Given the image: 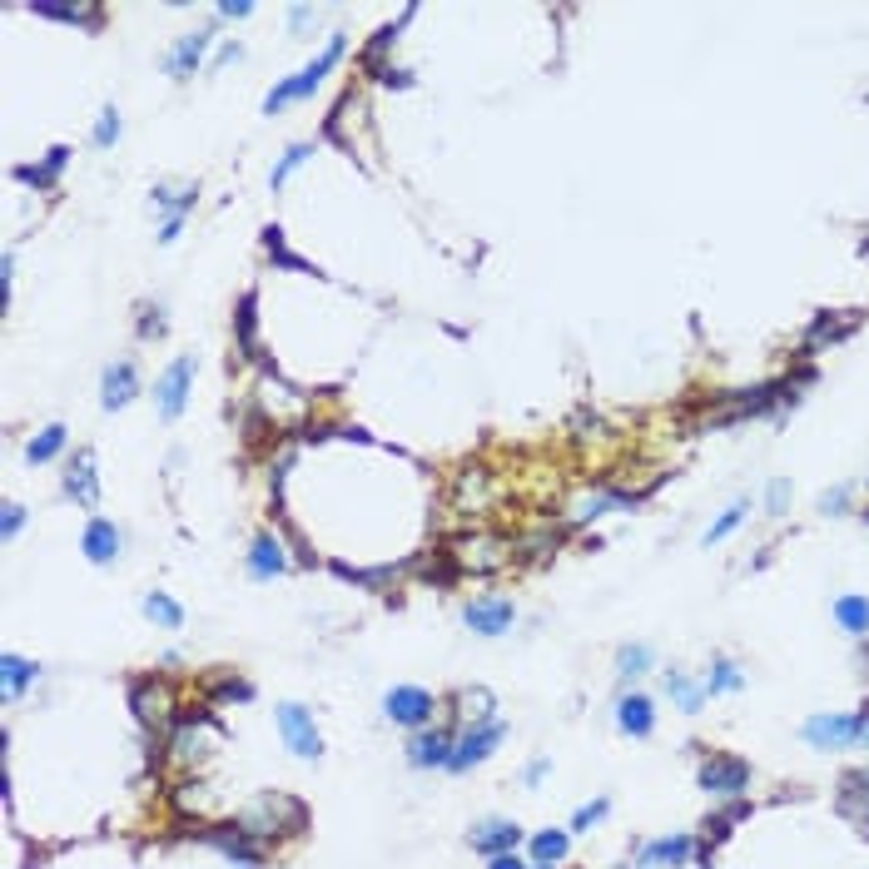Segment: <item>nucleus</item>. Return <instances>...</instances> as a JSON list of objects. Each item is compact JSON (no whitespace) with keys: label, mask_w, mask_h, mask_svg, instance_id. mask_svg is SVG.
<instances>
[{"label":"nucleus","mask_w":869,"mask_h":869,"mask_svg":"<svg viewBox=\"0 0 869 869\" xmlns=\"http://www.w3.org/2000/svg\"><path fill=\"white\" fill-rule=\"evenodd\" d=\"M65 164H70V149L55 145L45 159H40V164H20V169H15V179H20V184H35V189H55V179H60V169H65Z\"/></svg>","instance_id":"18"},{"label":"nucleus","mask_w":869,"mask_h":869,"mask_svg":"<svg viewBox=\"0 0 869 869\" xmlns=\"http://www.w3.org/2000/svg\"><path fill=\"white\" fill-rule=\"evenodd\" d=\"M701 785H706L711 795H740V790L750 785V765L735 760V755H711V760L701 765Z\"/></svg>","instance_id":"9"},{"label":"nucleus","mask_w":869,"mask_h":869,"mask_svg":"<svg viewBox=\"0 0 869 869\" xmlns=\"http://www.w3.org/2000/svg\"><path fill=\"white\" fill-rule=\"evenodd\" d=\"M805 740L820 745V750H840V745L869 740V711H860V716H815V721H805Z\"/></svg>","instance_id":"4"},{"label":"nucleus","mask_w":869,"mask_h":869,"mask_svg":"<svg viewBox=\"0 0 869 869\" xmlns=\"http://www.w3.org/2000/svg\"><path fill=\"white\" fill-rule=\"evenodd\" d=\"M189 383H194V358H174V363L164 368V378L154 383V408H159V418H179V413H184Z\"/></svg>","instance_id":"5"},{"label":"nucleus","mask_w":869,"mask_h":869,"mask_svg":"<svg viewBox=\"0 0 869 869\" xmlns=\"http://www.w3.org/2000/svg\"><path fill=\"white\" fill-rule=\"evenodd\" d=\"M408 760H413L418 770L447 765V760H452V735H447V730H423V735H413V740H408Z\"/></svg>","instance_id":"16"},{"label":"nucleus","mask_w":869,"mask_h":869,"mask_svg":"<svg viewBox=\"0 0 869 869\" xmlns=\"http://www.w3.org/2000/svg\"><path fill=\"white\" fill-rule=\"evenodd\" d=\"M765 497H770V512L780 517V512H785V502H790V482H770V492H765Z\"/></svg>","instance_id":"41"},{"label":"nucleus","mask_w":869,"mask_h":869,"mask_svg":"<svg viewBox=\"0 0 869 869\" xmlns=\"http://www.w3.org/2000/svg\"><path fill=\"white\" fill-rule=\"evenodd\" d=\"M512 601L507 596H482V601H472L467 611H462V621L477 631V636H502L507 626H512Z\"/></svg>","instance_id":"11"},{"label":"nucleus","mask_w":869,"mask_h":869,"mask_svg":"<svg viewBox=\"0 0 869 869\" xmlns=\"http://www.w3.org/2000/svg\"><path fill=\"white\" fill-rule=\"evenodd\" d=\"M537 869H547V865H537Z\"/></svg>","instance_id":"49"},{"label":"nucleus","mask_w":869,"mask_h":869,"mask_svg":"<svg viewBox=\"0 0 869 869\" xmlns=\"http://www.w3.org/2000/svg\"><path fill=\"white\" fill-rule=\"evenodd\" d=\"M264 249H269V259H274L279 269H298V274H308V264H303L298 254H289V244H284V229H279V224H269V229H264Z\"/></svg>","instance_id":"28"},{"label":"nucleus","mask_w":869,"mask_h":869,"mask_svg":"<svg viewBox=\"0 0 869 869\" xmlns=\"http://www.w3.org/2000/svg\"><path fill=\"white\" fill-rule=\"evenodd\" d=\"M740 517H745V507L735 502V507H730V512H725V517H721V522H716V527L706 532V542H725V537H730V532L740 527Z\"/></svg>","instance_id":"39"},{"label":"nucleus","mask_w":869,"mask_h":869,"mask_svg":"<svg viewBox=\"0 0 869 869\" xmlns=\"http://www.w3.org/2000/svg\"><path fill=\"white\" fill-rule=\"evenodd\" d=\"M696 855V840L691 835H671V840H656V845H646V855H641V865L656 869V865H686Z\"/></svg>","instance_id":"20"},{"label":"nucleus","mask_w":869,"mask_h":869,"mask_svg":"<svg viewBox=\"0 0 869 869\" xmlns=\"http://www.w3.org/2000/svg\"><path fill=\"white\" fill-rule=\"evenodd\" d=\"M825 512H835V507H845V487H835V492H825V502H820Z\"/></svg>","instance_id":"45"},{"label":"nucleus","mask_w":869,"mask_h":869,"mask_svg":"<svg viewBox=\"0 0 869 869\" xmlns=\"http://www.w3.org/2000/svg\"><path fill=\"white\" fill-rule=\"evenodd\" d=\"M462 562H467V567H477V572H487V567H502L507 557H502V542H492V537H482V542H467V552H462Z\"/></svg>","instance_id":"29"},{"label":"nucleus","mask_w":869,"mask_h":869,"mask_svg":"<svg viewBox=\"0 0 869 869\" xmlns=\"http://www.w3.org/2000/svg\"><path fill=\"white\" fill-rule=\"evenodd\" d=\"M20 522H25V512L10 502V507H5V537H15V532H20Z\"/></svg>","instance_id":"43"},{"label":"nucleus","mask_w":869,"mask_h":869,"mask_svg":"<svg viewBox=\"0 0 869 869\" xmlns=\"http://www.w3.org/2000/svg\"><path fill=\"white\" fill-rule=\"evenodd\" d=\"M60 447H65V428H60V423H50L45 433L30 437L25 457H30V462H50V457H60Z\"/></svg>","instance_id":"27"},{"label":"nucleus","mask_w":869,"mask_h":869,"mask_svg":"<svg viewBox=\"0 0 869 869\" xmlns=\"http://www.w3.org/2000/svg\"><path fill=\"white\" fill-rule=\"evenodd\" d=\"M145 616H149V621H159L164 631H179V626H184V611H179V601H169L164 591H149V596H145Z\"/></svg>","instance_id":"25"},{"label":"nucleus","mask_w":869,"mask_h":869,"mask_svg":"<svg viewBox=\"0 0 869 869\" xmlns=\"http://www.w3.org/2000/svg\"><path fill=\"white\" fill-rule=\"evenodd\" d=\"M616 725H621L626 735H651V725H656L651 701H646V696H626V701L616 706Z\"/></svg>","instance_id":"21"},{"label":"nucleus","mask_w":869,"mask_h":869,"mask_svg":"<svg viewBox=\"0 0 869 869\" xmlns=\"http://www.w3.org/2000/svg\"><path fill=\"white\" fill-rule=\"evenodd\" d=\"M338 60H343V35H333V40H328V45H323V50H318V55H313L303 70H298V75L279 80V85L264 95V115H279V110H284V105H293V100H308V95L323 85V75L338 65Z\"/></svg>","instance_id":"1"},{"label":"nucleus","mask_w":869,"mask_h":869,"mask_svg":"<svg viewBox=\"0 0 869 869\" xmlns=\"http://www.w3.org/2000/svg\"><path fill=\"white\" fill-rule=\"evenodd\" d=\"M492 869H527V865H522L517 855H497V860H492Z\"/></svg>","instance_id":"46"},{"label":"nucleus","mask_w":869,"mask_h":869,"mask_svg":"<svg viewBox=\"0 0 869 869\" xmlns=\"http://www.w3.org/2000/svg\"><path fill=\"white\" fill-rule=\"evenodd\" d=\"M492 745H502V721H477L457 745H452V760H447V770H472L477 760H487L492 755Z\"/></svg>","instance_id":"6"},{"label":"nucleus","mask_w":869,"mask_h":869,"mask_svg":"<svg viewBox=\"0 0 869 869\" xmlns=\"http://www.w3.org/2000/svg\"><path fill=\"white\" fill-rule=\"evenodd\" d=\"M234 869H254V865H234Z\"/></svg>","instance_id":"48"},{"label":"nucleus","mask_w":869,"mask_h":869,"mask_svg":"<svg viewBox=\"0 0 869 869\" xmlns=\"http://www.w3.org/2000/svg\"><path fill=\"white\" fill-rule=\"evenodd\" d=\"M289 567V557H284V547H279V537H254V547H249V572L259 581H269V577H279Z\"/></svg>","instance_id":"19"},{"label":"nucleus","mask_w":869,"mask_h":869,"mask_svg":"<svg viewBox=\"0 0 869 869\" xmlns=\"http://www.w3.org/2000/svg\"><path fill=\"white\" fill-rule=\"evenodd\" d=\"M219 735H224V730H219V721H214V716H194V721L174 725L169 750H174V760H179V765H199V760H209V755H214Z\"/></svg>","instance_id":"3"},{"label":"nucleus","mask_w":869,"mask_h":869,"mask_svg":"<svg viewBox=\"0 0 869 869\" xmlns=\"http://www.w3.org/2000/svg\"><path fill=\"white\" fill-rule=\"evenodd\" d=\"M532 855H537V865H557V860H567V835H562V830L537 835V840H532Z\"/></svg>","instance_id":"30"},{"label":"nucleus","mask_w":869,"mask_h":869,"mask_svg":"<svg viewBox=\"0 0 869 869\" xmlns=\"http://www.w3.org/2000/svg\"><path fill=\"white\" fill-rule=\"evenodd\" d=\"M254 308H259V293H244V303H239V348H244V358H259L254 353Z\"/></svg>","instance_id":"31"},{"label":"nucleus","mask_w":869,"mask_h":869,"mask_svg":"<svg viewBox=\"0 0 869 869\" xmlns=\"http://www.w3.org/2000/svg\"><path fill=\"white\" fill-rule=\"evenodd\" d=\"M234 825L264 845L274 830H289V835H293V830H303V805H298V800H289V795H259V800H254V805H249V810L234 820Z\"/></svg>","instance_id":"2"},{"label":"nucleus","mask_w":869,"mask_h":869,"mask_svg":"<svg viewBox=\"0 0 869 869\" xmlns=\"http://www.w3.org/2000/svg\"><path fill=\"white\" fill-rule=\"evenodd\" d=\"M413 15H418V10H413V5H408V10H403V20H398V25H383V30H378V35H373V40H368V50H363V65H368V70H378V60H383V55H388V50H393V40H398V30H403V25H408V20H413Z\"/></svg>","instance_id":"24"},{"label":"nucleus","mask_w":869,"mask_h":869,"mask_svg":"<svg viewBox=\"0 0 869 869\" xmlns=\"http://www.w3.org/2000/svg\"><path fill=\"white\" fill-rule=\"evenodd\" d=\"M35 15H45V20H70V25H80V20H95L100 10L95 5H30Z\"/></svg>","instance_id":"32"},{"label":"nucleus","mask_w":869,"mask_h":869,"mask_svg":"<svg viewBox=\"0 0 869 869\" xmlns=\"http://www.w3.org/2000/svg\"><path fill=\"white\" fill-rule=\"evenodd\" d=\"M740 686V671L730 666V661H716V671H711V681H706V696H721V691H735Z\"/></svg>","instance_id":"35"},{"label":"nucleus","mask_w":869,"mask_h":869,"mask_svg":"<svg viewBox=\"0 0 869 869\" xmlns=\"http://www.w3.org/2000/svg\"><path fill=\"white\" fill-rule=\"evenodd\" d=\"M865 517H869V512H865Z\"/></svg>","instance_id":"50"},{"label":"nucleus","mask_w":869,"mask_h":869,"mask_svg":"<svg viewBox=\"0 0 869 869\" xmlns=\"http://www.w3.org/2000/svg\"><path fill=\"white\" fill-rule=\"evenodd\" d=\"M517 845H522V830H517L512 820H487V825H477V830H472V850H477V855H487V860L512 855Z\"/></svg>","instance_id":"12"},{"label":"nucleus","mask_w":869,"mask_h":869,"mask_svg":"<svg viewBox=\"0 0 869 869\" xmlns=\"http://www.w3.org/2000/svg\"><path fill=\"white\" fill-rule=\"evenodd\" d=\"M646 661H651V651H646V646H626L616 666H621V676H641V671H646Z\"/></svg>","instance_id":"38"},{"label":"nucleus","mask_w":869,"mask_h":869,"mask_svg":"<svg viewBox=\"0 0 869 869\" xmlns=\"http://www.w3.org/2000/svg\"><path fill=\"white\" fill-rule=\"evenodd\" d=\"M219 15H229V20H244V15H254V5H249V0H224V5H219Z\"/></svg>","instance_id":"42"},{"label":"nucleus","mask_w":869,"mask_h":869,"mask_svg":"<svg viewBox=\"0 0 869 869\" xmlns=\"http://www.w3.org/2000/svg\"><path fill=\"white\" fill-rule=\"evenodd\" d=\"M0 681H5V696H20L35 681V666L20 661V656H0Z\"/></svg>","instance_id":"26"},{"label":"nucleus","mask_w":869,"mask_h":869,"mask_svg":"<svg viewBox=\"0 0 869 869\" xmlns=\"http://www.w3.org/2000/svg\"><path fill=\"white\" fill-rule=\"evenodd\" d=\"M279 730H284V740H289L293 755H303V760H313L318 750H323V740H318V725H313V716L303 711V706H279Z\"/></svg>","instance_id":"8"},{"label":"nucleus","mask_w":869,"mask_h":869,"mask_svg":"<svg viewBox=\"0 0 869 869\" xmlns=\"http://www.w3.org/2000/svg\"><path fill=\"white\" fill-rule=\"evenodd\" d=\"M179 229H184V219H164V229H159V244H174V239H179Z\"/></svg>","instance_id":"44"},{"label":"nucleus","mask_w":869,"mask_h":869,"mask_svg":"<svg viewBox=\"0 0 869 869\" xmlns=\"http://www.w3.org/2000/svg\"><path fill=\"white\" fill-rule=\"evenodd\" d=\"M130 706H135V716L145 725H169V711H174V696H169V686L164 681H135L130 686Z\"/></svg>","instance_id":"10"},{"label":"nucleus","mask_w":869,"mask_h":869,"mask_svg":"<svg viewBox=\"0 0 869 869\" xmlns=\"http://www.w3.org/2000/svg\"><path fill=\"white\" fill-rule=\"evenodd\" d=\"M601 815H606V800H591V805H581L577 820H572V830H591V825H596Z\"/></svg>","instance_id":"40"},{"label":"nucleus","mask_w":869,"mask_h":869,"mask_svg":"<svg viewBox=\"0 0 869 869\" xmlns=\"http://www.w3.org/2000/svg\"><path fill=\"white\" fill-rule=\"evenodd\" d=\"M209 40H214L209 30H194V35H184V40H179V45H174V50L164 55V65H169V75H174V80H189V75L199 70V60H204V50H209Z\"/></svg>","instance_id":"15"},{"label":"nucleus","mask_w":869,"mask_h":869,"mask_svg":"<svg viewBox=\"0 0 869 869\" xmlns=\"http://www.w3.org/2000/svg\"><path fill=\"white\" fill-rule=\"evenodd\" d=\"M80 547H85V557H90V562H100V567H105V562H115V557H120V527H115V522H105V517H95V522L85 527V542H80Z\"/></svg>","instance_id":"17"},{"label":"nucleus","mask_w":869,"mask_h":869,"mask_svg":"<svg viewBox=\"0 0 869 869\" xmlns=\"http://www.w3.org/2000/svg\"><path fill=\"white\" fill-rule=\"evenodd\" d=\"M65 492H70L80 507H95V502H100V477H95V452H90V447L75 452V462H70V472H65Z\"/></svg>","instance_id":"14"},{"label":"nucleus","mask_w":869,"mask_h":869,"mask_svg":"<svg viewBox=\"0 0 869 869\" xmlns=\"http://www.w3.org/2000/svg\"><path fill=\"white\" fill-rule=\"evenodd\" d=\"M855 323H860V313H845V318H835V313H820V318L810 323V333H805V353H810V348H820L825 338H830V343H835V338H845V333H850Z\"/></svg>","instance_id":"22"},{"label":"nucleus","mask_w":869,"mask_h":869,"mask_svg":"<svg viewBox=\"0 0 869 869\" xmlns=\"http://www.w3.org/2000/svg\"><path fill=\"white\" fill-rule=\"evenodd\" d=\"M308 154H313V145H289V149H284V159L274 164L269 184H274V189H284V184H289V174L298 169V164H303V159H308Z\"/></svg>","instance_id":"33"},{"label":"nucleus","mask_w":869,"mask_h":869,"mask_svg":"<svg viewBox=\"0 0 869 869\" xmlns=\"http://www.w3.org/2000/svg\"><path fill=\"white\" fill-rule=\"evenodd\" d=\"M159 209H174L169 219H184V209H194V189H154Z\"/></svg>","instance_id":"34"},{"label":"nucleus","mask_w":869,"mask_h":869,"mask_svg":"<svg viewBox=\"0 0 869 869\" xmlns=\"http://www.w3.org/2000/svg\"><path fill=\"white\" fill-rule=\"evenodd\" d=\"M860 780H865V785H869V770H865V775H860Z\"/></svg>","instance_id":"47"},{"label":"nucleus","mask_w":869,"mask_h":869,"mask_svg":"<svg viewBox=\"0 0 869 869\" xmlns=\"http://www.w3.org/2000/svg\"><path fill=\"white\" fill-rule=\"evenodd\" d=\"M135 393H140L135 363H130V358H125V363H110V368H105V378H100V403L115 413V408H125Z\"/></svg>","instance_id":"13"},{"label":"nucleus","mask_w":869,"mask_h":869,"mask_svg":"<svg viewBox=\"0 0 869 869\" xmlns=\"http://www.w3.org/2000/svg\"><path fill=\"white\" fill-rule=\"evenodd\" d=\"M115 140H120V115H115V110H100V120H95V145L110 149Z\"/></svg>","instance_id":"36"},{"label":"nucleus","mask_w":869,"mask_h":869,"mask_svg":"<svg viewBox=\"0 0 869 869\" xmlns=\"http://www.w3.org/2000/svg\"><path fill=\"white\" fill-rule=\"evenodd\" d=\"M383 716L398 725H428L433 721V696L418 691V686H393L383 696Z\"/></svg>","instance_id":"7"},{"label":"nucleus","mask_w":869,"mask_h":869,"mask_svg":"<svg viewBox=\"0 0 869 869\" xmlns=\"http://www.w3.org/2000/svg\"><path fill=\"white\" fill-rule=\"evenodd\" d=\"M666 691H671V696H676L686 711H696V706H701V691H696L686 676H666Z\"/></svg>","instance_id":"37"},{"label":"nucleus","mask_w":869,"mask_h":869,"mask_svg":"<svg viewBox=\"0 0 869 869\" xmlns=\"http://www.w3.org/2000/svg\"><path fill=\"white\" fill-rule=\"evenodd\" d=\"M835 621H840L850 636H869V601L865 596H840V601H835Z\"/></svg>","instance_id":"23"}]
</instances>
